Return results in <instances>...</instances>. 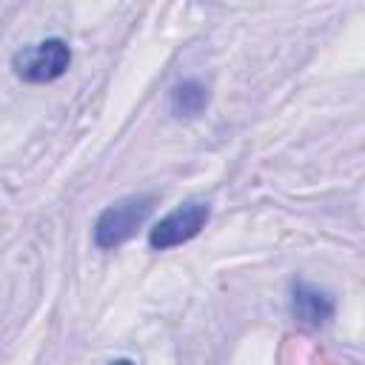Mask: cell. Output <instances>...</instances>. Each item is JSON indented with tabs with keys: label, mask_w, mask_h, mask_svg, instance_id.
<instances>
[{
	"label": "cell",
	"mask_w": 365,
	"mask_h": 365,
	"mask_svg": "<svg viewBox=\"0 0 365 365\" xmlns=\"http://www.w3.org/2000/svg\"><path fill=\"white\" fill-rule=\"evenodd\" d=\"M71 66V46L63 37H48L23 46L11 57V71L23 83H51L63 77Z\"/></svg>",
	"instance_id": "obj_2"
},
{
	"label": "cell",
	"mask_w": 365,
	"mask_h": 365,
	"mask_svg": "<svg viewBox=\"0 0 365 365\" xmlns=\"http://www.w3.org/2000/svg\"><path fill=\"white\" fill-rule=\"evenodd\" d=\"M211 217V205L202 200H188L182 205H177L174 211H168L151 231H148V245L154 251H165L174 245H182L188 240H194L205 222Z\"/></svg>",
	"instance_id": "obj_3"
},
{
	"label": "cell",
	"mask_w": 365,
	"mask_h": 365,
	"mask_svg": "<svg viewBox=\"0 0 365 365\" xmlns=\"http://www.w3.org/2000/svg\"><path fill=\"white\" fill-rule=\"evenodd\" d=\"M154 194H131L111 205H106L94 222V245L103 251L120 248L125 240L137 234V228L145 222V217L154 208Z\"/></svg>",
	"instance_id": "obj_1"
},
{
	"label": "cell",
	"mask_w": 365,
	"mask_h": 365,
	"mask_svg": "<svg viewBox=\"0 0 365 365\" xmlns=\"http://www.w3.org/2000/svg\"><path fill=\"white\" fill-rule=\"evenodd\" d=\"M291 314L302 322V325H311V328H319L325 325L328 319H334L336 314V302L328 291L305 282V279H294L291 285Z\"/></svg>",
	"instance_id": "obj_4"
},
{
	"label": "cell",
	"mask_w": 365,
	"mask_h": 365,
	"mask_svg": "<svg viewBox=\"0 0 365 365\" xmlns=\"http://www.w3.org/2000/svg\"><path fill=\"white\" fill-rule=\"evenodd\" d=\"M111 365H134V362H131V359H114Z\"/></svg>",
	"instance_id": "obj_6"
},
{
	"label": "cell",
	"mask_w": 365,
	"mask_h": 365,
	"mask_svg": "<svg viewBox=\"0 0 365 365\" xmlns=\"http://www.w3.org/2000/svg\"><path fill=\"white\" fill-rule=\"evenodd\" d=\"M168 103H171V111L177 117H197L208 106V91L197 80H182L180 86H174Z\"/></svg>",
	"instance_id": "obj_5"
}]
</instances>
